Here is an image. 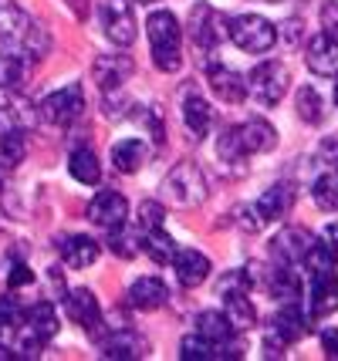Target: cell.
I'll return each mask as SVG.
<instances>
[{
  "mask_svg": "<svg viewBox=\"0 0 338 361\" xmlns=\"http://www.w3.org/2000/svg\"><path fill=\"white\" fill-rule=\"evenodd\" d=\"M166 300H169V287L159 277H139L129 287V304L135 311H159Z\"/></svg>",
  "mask_w": 338,
  "mask_h": 361,
  "instance_id": "obj_23",
  "label": "cell"
},
{
  "mask_svg": "<svg viewBox=\"0 0 338 361\" xmlns=\"http://www.w3.org/2000/svg\"><path fill=\"white\" fill-rule=\"evenodd\" d=\"M190 37L196 47L213 51L227 41V17L220 11H213L210 4H196L190 11Z\"/></svg>",
  "mask_w": 338,
  "mask_h": 361,
  "instance_id": "obj_6",
  "label": "cell"
},
{
  "mask_svg": "<svg viewBox=\"0 0 338 361\" xmlns=\"http://www.w3.org/2000/svg\"><path fill=\"white\" fill-rule=\"evenodd\" d=\"M132 68H135V64H132L129 54H102V58H95V64H92V78L98 81L102 92H119V88L129 81Z\"/></svg>",
  "mask_w": 338,
  "mask_h": 361,
  "instance_id": "obj_13",
  "label": "cell"
},
{
  "mask_svg": "<svg viewBox=\"0 0 338 361\" xmlns=\"http://www.w3.org/2000/svg\"><path fill=\"white\" fill-rule=\"evenodd\" d=\"M37 122V111L34 105L24 98L20 92H4L0 94V126L4 128H31Z\"/></svg>",
  "mask_w": 338,
  "mask_h": 361,
  "instance_id": "obj_18",
  "label": "cell"
},
{
  "mask_svg": "<svg viewBox=\"0 0 338 361\" xmlns=\"http://www.w3.org/2000/svg\"><path fill=\"white\" fill-rule=\"evenodd\" d=\"M109 247H112V253H119V257H135V253L143 250V236H139V230L135 226H126V223H119V226H112L109 230Z\"/></svg>",
  "mask_w": 338,
  "mask_h": 361,
  "instance_id": "obj_34",
  "label": "cell"
},
{
  "mask_svg": "<svg viewBox=\"0 0 338 361\" xmlns=\"http://www.w3.org/2000/svg\"><path fill=\"white\" fill-rule=\"evenodd\" d=\"M24 321H28L44 341H51V338L58 334V311H54L51 300H37L34 307H28V311H24Z\"/></svg>",
  "mask_w": 338,
  "mask_h": 361,
  "instance_id": "obj_29",
  "label": "cell"
},
{
  "mask_svg": "<svg viewBox=\"0 0 338 361\" xmlns=\"http://www.w3.org/2000/svg\"><path fill=\"white\" fill-rule=\"evenodd\" d=\"M210 88L227 105H241L247 98V78L234 68H210Z\"/></svg>",
  "mask_w": 338,
  "mask_h": 361,
  "instance_id": "obj_21",
  "label": "cell"
},
{
  "mask_svg": "<svg viewBox=\"0 0 338 361\" xmlns=\"http://www.w3.org/2000/svg\"><path fill=\"white\" fill-rule=\"evenodd\" d=\"M68 4L75 7V14H78V17H85V14H88V0H68Z\"/></svg>",
  "mask_w": 338,
  "mask_h": 361,
  "instance_id": "obj_46",
  "label": "cell"
},
{
  "mask_svg": "<svg viewBox=\"0 0 338 361\" xmlns=\"http://www.w3.org/2000/svg\"><path fill=\"white\" fill-rule=\"evenodd\" d=\"M143 250L156 260V264H173V257H176V243H173V236L166 233V230H152V233H145L143 240Z\"/></svg>",
  "mask_w": 338,
  "mask_h": 361,
  "instance_id": "obj_36",
  "label": "cell"
},
{
  "mask_svg": "<svg viewBox=\"0 0 338 361\" xmlns=\"http://www.w3.org/2000/svg\"><path fill=\"white\" fill-rule=\"evenodd\" d=\"M88 220L102 226V230H112L119 223L129 220V203H126V196L122 192H112V189H105V192H98L95 200L88 203Z\"/></svg>",
  "mask_w": 338,
  "mask_h": 361,
  "instance_id": "obj_11",
  "label": "cell"
},
{
  "mask_svg": "<svg viewBox=\"0 0 338 361\" xmlns=\"http://www.w3.org/2000/svg\"><path fill=\"white\" fill-rule=\"evenodd\" d=\"M217 159L227 162V166H243V162H247V152H243L237 128H227L224 135H220V142H217Z\"/></svg>",
  "mask_w": 338,
  "mask_h": 361,
  "instance_id": "obj_37",
  "label": "cell"
},
{
  "mask_svg": "<svg viewBox=\"0 0 338 361\" xmlns=\"http://www.w3.org/2000/svg\"><path fill=\"white\" fill-rule=\"evenodd\" d=\"M68 173L75 176L78 183H85V186H95L98 179H102V166H98V156L88 149V145H81V149H75L71 152V159H68Z\"/></svg>",
  "mask_w": 338,
  "mask_h": 361,
  "instance_id": "obj_28",
  "label": "cell"
},
{
  "mask_svg": "<svg viewBox=\"0 0 338 361\" xmlns=\"http://www.w3.org/2000/svg\"><path fill=\"white\" fill-rule=\"evenodd\" d=\"M17 324H24V311L17 307L14 298H4L0 300V328H17Z\"/></svg>",
  "mask_w": 338,
  "mask_h": 361,
  "instance_id": "obj_41",
  "label": "cell"
},
{
  "mask_svg": "<svg viewBox=\"0 0 338 361\" xmlns=\"http://www.w3.org/2000/svg\"><path fill=\"white\" fill-rule=\"evenodd\" d=\"M271 294L277 300H284V304H298V298H301V281H298V274H294V267H281L277 264V270H271Z\"/></svg>",
  "mask_w": 338,
  "mask_h": 361,
  "instance_id": "obj_31",
  "label": "cell"
},
{
  "mask_svg": "<svg viewBox=\"0 0 338 361\" xmlns=\"http://www.w3.org/2000/svg\"><path fill=\"white\" fill-rule=\"evenodd\" d=\"M179 358L183 361H217V358H241V345L227 341V345H217L203 334H186L179 341Z\"/></svg>",
  "mask_w": 338,
  "mask_h": 361,
  "instance_id": "obj_14",
  "label": "cell"
},
{
  "mask_svg": "<svg viewBox=\"0 0 338 361\" xmlns=\"http://www.w3.org/2000/svg\"><path fill=\"white\" fill-rule=\"evenodd\" d=\"M145 156H149V152H145V145L139 139H122L112 145V166L126 176L139 173L145 166Z\"/></svg>",
  "mask_w": 338,
  "mask_h": 361,
  "instance_id": "obj_26",
  "label": "cell"
},
{
  "mask_svg": "<svg viewBox=\"0 0 338 361\" xmlns=\"http://www.w3.org/2000/svg\"><path fill=\"white\" fill-rule=\"evenodd\" d=\"M288 85H291V75L284 64L260 61L258 68L251 71V78H247V94H251L254 102H260L264 109H271V105H277V102L284 98Z\"/></svg>",
  "mask_w": 338,
  "mask_h": 361,
  "instance_id": "obj_4",
  "label": "cell"
},
{
  "mask_svg": "<svg viewBox=\"0 0 338 361\" xmlns=\"http://www.w3.org/2000/svg\"><path fill=\"white\" fill-rule=\"evenodd\" d=\"M162 216H166V206L162 203H143L139 206V230H145V233L159 230Z\"/></svg>",
  "mask_w": 338,
  "mask_h": 361,
  "instance_id": "obj_40",
  "label": "cell"
},
{
  "mask_svg": "<svg viewBox=\"0 0 338 361\" xmlns=\"http://www.w3.org/2000/svg\"><path fill=\"white\" fill-rule=\"evenodd\" d=\"M291 206H294V186L291 183H274L254 203V209H258L260 223H274V220H281V216H288Z\"/></svg>",
  "mask_w": 338,
  "mask_h": 361,
  "instance_id": "obj_20",
  "label": "cell"
},
{
  "mask_svg": "<svg viewBox=\"0 0 338 361\" xmlns=\"http://www.w3.org/2000/svg\"><path fill=\"white\" fill-rule=\"evenodd\" d=\"M4 338H7V331H4V328H0V341H4Z\"/></svg>",
  "mask_w": 338,
  "mask_h": 361,
  "instance_id": "obj_48",
  "label": "cell"
},
{
  "mask_svg": "<svg viewBox=\"0 0 338 361\" xmlns=\"http://www.w3.org/2000/svg\"><path fill=\"white\" fill-rule=\"evenodd\" d=\"M227 321L234 324V331H251L254 324H258V311H254V304H251V298L247 294H237V298H227Z\"/></svg>",
  "mask_w": 338,
  "mask_h": 361,
  "instance_id": "obj_33",
  "label": "cell"
},
{
  "mask_svg": "<svg viewBox=\"0 0 338 361\" xmlns=\"http://www.w3.org/2000/svg\"><path fill=\"white\" fill-rule=\"evenodd\" d=\"M305 64L311 75H322V78H335L338 75V41H332L328 34H315L305 47Z\"/></svg>",
  "mask_w": 338,
  "mask_h": 361,
  "instance_id": "obj_12",
  "label": "cell"
},
{
  "mask_svg": "<svg viewBox=\"0 0 338 361\" xmlns=\"http://www.w3.org/2000/svg\"><path fill=\"white\" fill-rule=\"evenodd\" d=\"M311 196H315V203L318 209L325 213H335L338 209V169H328L315 179V186H311Z\"/></svg>",
  "mask_w": 338,
  "mask_h": 361,
  "instance_id": "obj_35",
  "label": "cell"
},
{
  "mask_svg": "<svg viewBox=\"0 0 338 361\" xmlns=\"http://www.w3.org/2000/svg\"><path fill=\"white\" fill-rule=\"evenodd\" d=\"M65 307L68 314H71V321L75 324H81V328H88L92 334L98 338V324H102V307H98L95 294L88 290V287H75L71 294L65 298Z\"/></svg>",
  "mask_w": 338,
  "mask_h": 361,
  "instance_id": "obj_15",
  "label": "cell"
},
{
  "mask_svg": "<svg viewBox=\"0 0 338 361\" xmlns=\"http://www.w3.org/2000/svg\"><path fill=\"white\" fill-rule=\"evenodd\" d=\"M335 78H338V75H335ZM335 105H338V81H335Z\"/></svg>",
  "mask_w": 338,
  "mask_h": 361,
  "instance_id": "obj_47",
  "label": "cell"
},
{
  "mask_svg": "<svg viewBox=\"0 0 338 361\" xmlns=\"http://www.w3.org/2000/svg\"><path fill=\"white\" fill-rule=\"evenodd\" d=\"M315 243V236L301 230V226H284L281 233L271 240V257L281 264V267H298L305 260L308 247Z\"/></svg>",
  "mask_w": 338,
  "mask_h": 361,
  "instance_id": "obj_9",
  "label": "cell"
},
{
  "mask_svg": "<svg viewBox=\"0 0 338 361\" xmlns=\"http://www.w3.org/2000/svg\"><path fill=\"white\" fill-rule=\"evenodd\" d=\"M149 345H145L143 334H135L129 328H119L112 334H105L102 338V355L105 358H115V361H126V358H143Z\"/></svg>",
  "mask_w": 338,
  "mask_h": 361,
  "instance_id": "obj_16",
  "label": "cell"
},
{
  "mask_svg": "<svg viewBox=\"0 0 338 361\" xmlns=\"http://www.w3.org/2000/svg\"><path fill=\"white\" fill-rule=\"evenodd\" d=\"M102 27L109 34V41L119 47H129L135 41V14H132L129 4H122V0H109V4H102Z\"/></svg>",
  "mask_w": 338,
  "mask_h": 361,
  "instance_id": "obj_8",
  "label": "cell"
},
{
  "mask_svg": "<svg viewBox=\"0 0 338 361\" xmlns=\"http://www.w3.org/2000/svg\"><path fill=\"white\" fill-rule=\"evenodd\" d=\"M322 240H325V247H328V250L338 257V223H328V226H325Z\"/></svg>",
  "mask_w": 338,
  "mask_h": 361,
  "instance_id": "obj_45",
  "label": "cell"
},
{
  "mask_svg": "<svg viewBox=\"0 0 338 361\" xmlns=\"http://www.w3.org/2000/svg\"><path fill=\"white\" fill-rule=\"evenodd\" d=\"M34 281V274L28 264H14L11 267V274H7V283H11V290H17V287H24V283H31Z\"/></svg>",
  "mask_w": 338,
  "mask_h": 361,
  "instance_id": "obj_43",
  "label": "cell"
},
{
  "mask_svg": "<svg viewBox=\"0 0 338 361\" xmlns=\"http://www.w3.org/2000/svg\"><path fill=\"white\" fill-rule=\"evenodd\" d=\"M24 78H28V61L17 51L0 54V92H20Z\"/></svg>",
  "mask_w": 338,
  "mask_h": 361,
  "instance_id": "obj_32",
  "label": "cell"
},
{
  "mask_svg": "<svg viewBox=\"0 0 338 361\" xmlns=\"http://www.w3.org/2000/svg\"><path fill=\"white\" fill-rule=\"evenodd\" d=\"M28 156V139H24V132L20 128H7L4 132V139H0V169H17L20 162Z\"/></svg>",
  "mask_w": 338,
  "mask_h": 361,
  "instance_id": "obj_30",
  "label": "cell"
},
{
  "mask_svg": "<svg viewBox=\"0 0 338 361\" xmlns=\"http://www.w3.org/2000/svg\"><path fill=\"white\" fill-rule=\"evenodd\" d=\"M298 115L305 118L308 126H318L325 118V109H322V94L315 92L311 85H305V88H298Z\"/></svg>",
  "mask_w": 338,
  "mask_h": 361,
  "instance_id": "obj_39",
  "label": "cell"
},
{
  "mask_svg": "<svg viewBox=\"0 0 338 361\" xmlns=\"http://www.w3.org/2000/svg\"><path fill=\"white\" fill-rule=\"evenodd\" d=\"M311 287H308V317H328L338 311V277L335 270H322V274H308Z\"/></svg>",
  "mask_w": 338,
  "mask_h": 361,
  "instance_id": "obj_10",
  "label": "cell"
},
{
  "mask_svg": "<svg viewBox=\"0 0 338 361\" xmlns=\"http://www.w3.org/2000/svg\"><path fill=\"white\" fill-rule=\"evenodd\" d=\"M139 4H156V0H139Z\"/></svg>",
  "mask_w": 338,
  "mask_h": 361,
  "instance_id": "obj_49",
  "label": "cell"
},
{
  "mask_svg": "<svg viewBox=\"0 0 338 361\" xmlns=\"http://www.w3.org/2000/svg\"><path fill=\"white\" fill-rule=\"evenodd\" d=\"M173 270H176L179 283L193 290V287H200V283L210 277V260L200 250H176V257H173Z\"/></svg>",
  "mask_w": 338,
  "mask_h": 361,
  "instance_id": "obj_24",
  "label": "cell"
},
{
  "mask_svg": "<svg viewBox=\"0 0 338 361\" xmlns=\"http://www.w3.org/2000/svg\"><path fill=\"white\" fill-rule=\"evenodd\" d=\"M145 34H149V44H152V61L159 71H179L183 64V54H179V41H183V31H179V20L169 11H152L149 20H145Z\"/></svg>",
  "mask_w": 338,
  "mask_h": 361,
  "instance_id": "obj_1",
  "label": "cell"
},
{
  "mask_svg": "<svg viewBox=\"0 0 338 361\" xmlns=\"http://www.w3.org/2000/svg\"><path fill=\"white\" fill-rule=\"evenodd\" d=\"M227 37L241 51H247V54H264L277 41V27L258 14H241V17H230L227 20Z\"/></svg>",
  "mask_w": 338,
  "mask_h": 361,
  "instance_id": "obj_3",
  "label": "cell"
},
{
  "mask_svg": "<svg viewBox=\"0 0 338 361\" xmlns=\"http://www.w3.org/2000/svg\"><path fill=\"white\" fill-rule=\"evenodd\" d=\"M322 348H325V355H328V358H338V331L335 328H328L322 334Z\"/></svg>",
  "mask_w": 338,
  "mask_h": 361,
  "instance_id": "obj_44",
  "label": "cell"
},
{
  "mask_svg": "<svg viewBox=\"0 0 338 361\" xmlns=\"http://www.w3.org/2000/svg\"><path fill=\"white\" fill-rule=\"evenodd\" d=\"M196 334H203L210 341H217V345H227V341H234V324L227 321L224 311H200L196 314Z\"/></svg>",
  "mask_w": 338,
  "mask_h": 361,
  "instance_id": "obj_27",
  "label": "cell"
},
{
  "mask_svg": "<svg viewBox=\"0 0 338 361\" xmlns=\"http://www.w3.org/2000/svg\"><path fill=\"white\" fill-rule=\"evenodd\" d=\"M322 31L332 37V41H338V0H328L322 7Z\"/></svg>",
  "mask_w": 338,
  "mask_h": 361,
  "instance_id": "obj_42",
  "label": "cell"
},
{
  "mask_svg": "<svg viewBox=\"0 0 338 361\" xmlns=\"http://www.w3.org/2000/svg\"><path fill=\"white\" fill-rule=\"evenodd\" d=\"M0 189H4V183H0Z\"/></svg>",
  "mask_w": 338,
  "mask_h": 361,
  "instance_id": "obj_50",
  "label": "cell"
},
{
  "mask_svg": "<svg viewBox=\"0 0 338 361\" xmlns=\"http://www.w3.org/2000/svg\"><path fill=\"white\" fill-rule=\"evenodd\" d=\"M251 287H254V277L247 274V270H227L220 283H217V298H237V294H251Z\"/></svg>",
  "mask_w": 338,
  "mask_h": 361,
  "instance_id": "obj_38",
  "label": "cell"
},
{
  "mask_svg": "<svg viewBox=\"0 0 338 361\" xmlns=\"http://www.w3.org/2000/svg\"><path fill=\"white\" fill-rule=\"evenodd\" d=\"M31 24H34V17L28 14L17 0H0V41H4V44L17 47Z\"/></svg>",
  "mask_w": 338,
  "mask_h": 361,
  "instance_id": "obj_19",
  "label": "cell"
},
{
  "mask_svg": "<svg viewBox=\"0 0 338 361\" xmlns=\"http://www.w3.org/2000/svg\"><path fill=\"white\" fill-rule=\"evenodd\" d=\"M237 135H241V145L247 156L271 152L274 145H277V132H274V126L264 122V118H247L243 126H237Z\"/></svg>",
  "mask_w": 338,
  "mask_h": 361,
  "instance_id": "obj_22",
  "label": "cell"
},
{
  "mask_svg": "<svg viewBox=\"0 0 338 361\" xmlns=\"http://www.w3.org/2000/svg\"><path fill=\"white\" fill-rule=\"evenodd\" d=\"M308 331V314L298 307V304H284L271 321V331H267V338H264V348H267V355H284V348L294 345L298 338H305Z\"/></svg>",
  "mask_w": 338,
  "mask_h": 361,
  "instance_id": "obj_5",
  "label": "cell"
},
{
  "mask_svg": "<svg viewBox=\"0 0 338 361\" xmlns=\"http://www.w3.org/2000/svg\"><path fill=\"white\" fill-rule=\"evenodd\" d=\"M81 111H85V92H81V85H65V88H58V92H51L44 102H41V115L54 122V126H68V122H75Z\"/></svg>",
  "mask_w": 338,
  "mask_h": 361,
  "instance_id": "obj_7",
  "label": "cell"
},
{
  "mask_svg": "<svg viewBox=\"0 0 338 361\" xmlns=\"http://www.w3.org/2000/svg\"><path fill=\"white\" fill-rule=\"evenodd\" d=\"M162 200L176 209H193L207 200V179L196 162H176L162 179Z\"/></svg>",
  "mask_w": 338,
  "mask_h": 361,
  "instance_id": "obj_2",
  "label": "cell"
},
{
  "mask_svg": "<svg viewBox=\"0 0 338 361\" xmlns=\"http://www.w3.org/2000/svg\"><path fill=\"white\" fill-rule=\"evenodd\" d=\"M61 257H65L68 267L85 270L98 260V243L92 240V236H81V233L68 236V240H61Z\"/></svg>",
  "mask_w": 338,
  "mask_h": 361,
  "instance_id": "obj_25",
  "label": "cell"
},
{
  "mask_svg": "<svg viewBox=\"0 0 338 361\" xmlns=\"http://www.w3.org/2000/svg\"><path fill=\"white\" fill-rule=\"evenodd\" d=\"M183 126L190 128V135H193L196 142L207 139L210 128H213V109H210L193 88H186V92H183Z\"/></svg>",
  "mask_w": 338,
  "mask_h": 361,
  "instance_id": "obj_17",
  "label": "cell"
}]
</instances>
